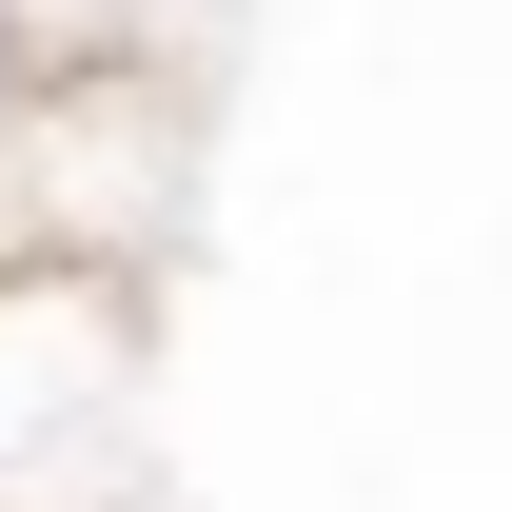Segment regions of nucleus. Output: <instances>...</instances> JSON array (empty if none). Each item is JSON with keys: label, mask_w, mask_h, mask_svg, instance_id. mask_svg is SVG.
<instances>
[{"label": "nucleus", "mask_w": 512, "mask_h": 512, "mask_svg": "<svg viewBox=\"0 0 512 512\" xmlns=\"http://www.w3.org/2000/svg\"><path fill=\"white\" fill-rule=\"evenodd\" d=\"M158 493V335L138 256H0V512Z\"/></svg>", "instance_id": "1"}, {"label": "nucleus", "mask_w": 512, "mask_h": 512, "mask_svg": "<svg viewBox=\"0 0 512 512\" xmlns=\"http://www.w3.org/2000/svg\"><path fill=\"white\" fill-rule=\"evenodd\" d=\"M0 256H20V237H0Z\"/></svg>", "instance_id": "3"}, {"label": "nucleus", "mask_w": 512, "mask_h": 512, "mask_svg": "<svg viewBox=\"0 0 512 512\" xmlns=\"http://www.w3.org/2000/svg\"><path fill=\"white\" fill-rule=\"evenodd\" d=\"M40 79H60V60H40V0H0V119H20Z\"/></svg>", "instance_id": "2"}]
</instances>
